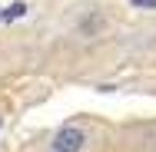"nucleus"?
<instances>
[{
	"label": "nucleus",
	"instance_id": "nucleus-3",
	"mask_svg": "<svg viewBox=\"0 0 156 152\" xmlns=\"http://www.w3.org/2000/svg\"><path fill=\"white\" fill-rule=\"evenodd\" d=\"M23 13H27V3H23V0H17V3H10V7L3 10V20H20Z\"/></svg>",
	"mask_w": 156,
	"mask_h": 152
},
{
	"label": "nucleus",
	"instance_id": "nucleus-4",
	"mask_svg": "<svg viewBox=\"0 0 156 152\" xmlns=\"http://www.w3.org/2000/svg\"><path fill=\"white\" fill-rule=\"evenodd\" d=\"M136 10H156V0H129Z\"/></svg>",
	"mask_w": 156,
	"mask_h": 152
},
{
	"label": "nucleus",
	"instance_id": "nucleus-5",
	"mask_svg": "<svg viewBox=\"0 0 156 152\" xmlns=\"http://www.w3.org/2000/svg\"><path fill=\"white\" fill-rule=\"evenodd\" d=\"M0 126H3V119H0Z\"/></svg>",
	"mask_w": 156,
	"mask_h": 152
},
{
	"label": "nucleus",
	"instance_id": "nucleus-2",
	"mask_svg": "<svg viewBox=\"0 0 156 152\" xmlns=\"http://www.w3.org/2000/svg\"><path fill=\"white\" fill-rule=\"evenodd\" d=\"M103 30V17H83V20H80V33H83V36H96V33Z\"/></svg>",
	"mask_w": 156,
	"mask_h": 152
},
{
	"label": "nucleus",
	"instance_id": "nucleus-1",
	"mask_svg": "<svg viewBox=\"0 0 156 152\" xmlns=\"http://www.w3.org/2000/svg\"><path fill=\"white\" fill-rule=\"evenodd\" d=\"M90 142L83 126H60L50 139V152H83Z\"/></svg>",
	"mask_w": 156,
	"mask_h": 152
}]
</instances>
